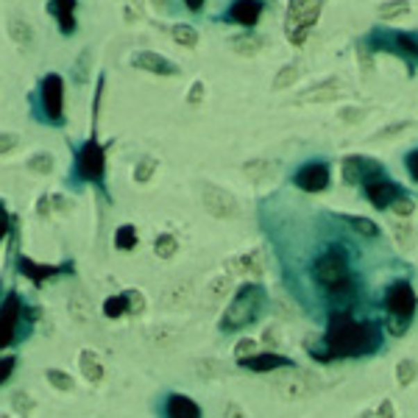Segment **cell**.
Masks as SVG:
<instances>
[{
    "instance_id": "cell-39",
    "label": "cell",
    "mask_w": 418,
    "mask_h": 418,
    "mask_svg": "<svg viewBox=\"0 0 418 418\" xmlns=\"http://www.w3.org/2000/svg\"><path fill=\"white\" fill-rule=\"evenodd\" d=\"M296 78H299V65H296V62H293V65H285V67L276 73V78H274V90H287Z\"/></svg>"
},
{
    "instance_id": "cell-35",
    "label": "cell",
    "mask_w": 418,
    "mask_h": 418,
    "mask_svg": "<svg viewBox=\"0 0 418 418\" xmlns=\"http://www.w3.org/2000/svg\"><path fill=\"white\" fill-rule=\"evenodd\" d=\"M376 12H379V20H396L410 12V0H385Z\"/></svg>"
},
{
    "instance_id": "cell-13",
    "label": "cell",
    "mask_w": 418,
    "mask_h": 418,
    "mask_svg": "<svg viewBox=\"0 0 418 418\" xmlns=\"http://www.w3.org/2000/svg\"><path fill=\"white\" fill-rule=\"evenodd\" d=\"M321 6L324 0H290L287 31H310L321 17Z\"/></svg>"
},
{
    "instance_id": "cell-62",
    "label": "cell",
    "mask_w": 418,
    "mask_h": 418,
    "mask_svg": "<svg viewBox=\"0 0 418 418\" xmlns=\"http://www.w3.org/2000/svg\"><path fill=\"white\" fill-rule=\"evenodd\" d=\"M360 418H376V415H374V412H371V410H368V412H362V415H360Z\"/></svg>"
},
{
    "instance_id": "cell-9",
    "label": "cell",
    "mask_w": 418,
    "mask_h": 418,
    "mask_svg": "<svg viewBox=\"0 0 418 418\" xmlns=\"http://www.w3.org/2000/svg\"><path fill=\"white\" fill-rule=\"evenodd\" d=\"M329 178H332V170L326 159H310L293 173V184L304 192H324L329 187Z\"/></svg>"
},
{
    "instance_id": "cell-44",
    "label": "cell",
    "mask_w": 418,
    "mask_h": 418,
    "mask_svg": "<svg viewBox=\"0 0 418 418\" xmlns=\"http://www.w3.org/2000/svg\"><path fill=\"white\" fill-rule=\"evenodd\" d=\"M123 299H126V307H128V312L140 315V312L145 310V296H142L140 290H126V293H123Z\"/></svg>"
},
{
    "instance_id": "cell-43",
    "label": "cell",
    "mask_w": 418,
    "mask_h": 418,
    "mask_svg": "<svg viewBox=\"0 0 418 418\" xmlns=\"http://www.w3.org/2000/svg\"><path fill=\"white\" fill-rule=\"evenodd\" d=\"M48 382H51L56 390H73V376L65 374V371H59V368H51V371H48Z\"/></svg>"
},
{
    "instance_id": "cell-20",
    "label": "cell",
    "mask_w": 418,
    "mask_h": 418,
    "mask_svg": "<svg viewBox=\"0 0 418 418\" xmlns=\"http://www.w3.org/2000/svg\"><path fill=\"white\" fill-rule=\"evenodd\" d=\"M240 365L254 374H268V371H279V368H293L296 362L282 354H251L246 360H240Z\"/></svg>"
},
{
    "instance_id": "cell-40",
    "label": "cell",
    "mask_w": 418,
    "mask_h": 418,
    "mask_svg": "<svg viewBox=\"0 0 418 418\" xmlns=\"http://www.w3.org/2000/svg\"><path fill=\"white\" fill-rule=\"evenodd\" d=\"M90 65H92V53H90V51H81L78 62L73 65V81H76V84H84V81H87V76H90Z\"/></svg>"
},
{
    "instance_id": "cell-25",
    "label": "cell",
    "mask_w": 418,
    "mask_h": 418,
    "mask_svg": "<svg viewBox=\"0 0 418 418\" xmlns=\"http://www.w3.org/2000/svg\"><path fill=\"white\" fill-rule=\"evenodd\" d=\"M9 37H12V42H15V45L28 48V45L34 42V26H31L26 17L12 15V17H9Z\"/></svg>"
},
{
    "instance_id": "cell-3",
    "label": "cell",
    "mask_w": 418,
    "mask_h": 418,
    "mask_svg": "<svg viewBox=\"0 0 418 418\" xmlns=\"http://www.w3.org/2000/svg\"><path fill=\"white\" fill-rule=\"evenodd\" d=\"M262 307H265V290L260 285H243L221 318V332H237V329L254 324L260 318Z\"/></svg>"
},
{
    "instance_id": "cell-30",
    "label": "cell",
    "mask_w": 418,
    "mask_h": 418,
    "mask_svg": "<svg viewBox=\"0 0 418 418\" xmlns=\"http://www.w3.org/2000/svg\"><path fill=\"white\" fill-rule=\"evenodd\" d=\"M53 165H56V159H53V153H48V151L31 153V156H28V162H26V167H28L31 173H37V176H48V173H53Z\"/></svg>"
},
{
    "instance_id": "cell-19",
    "label": "cell",
    "mask_w": 418,
    "mask_h": 418,
    "mask_svg": "<svg viewBox=\"0 0 418 418\" xmlns=\"http://www.w3.org/2000/svg\"><path fill=\"white\" fill-rule=\"evenodd\" d=\"M76 6H78V0H51L48 3V9H51V15L56 17V23H59V31L65 34V37H73L76 34Z\"/></svg>"
},
{
    "instance_id": "cell-11",
    "label": "cell",
    "mask_w": 418,
    "mask_h": 418,
    "mask_svg": "<svg viewBox=\"0 0 418 418\" xmlns=\"http://www.w3.org/2000/svg\"><path fill=\"white\" fill-rule=\"evenodd\" d=\"M379 176H385V167H382V162H376L371 156H346L343 159V181L346 184H365Z\"/></svg>"
},
{
    "instance_id": "cell-34",
    "label": "cell",
    "mask_w": 418,
    "mask_h": 418,
    "mask_svg": "<svg viewBox=\"0 0 418 418\" xmlns=\"http://www.w3.org/2000/svg\"><path fill=\"white\" fill-rule=\"evenodd\" d=\"M176 337H178V329H176V326H153V329H148V340H151L153 346H159V349L173 346Z\"/></svg>"
},
{
    "instance_id": "cell-28",
    "label": "cell",
    "mask_w": 418,
    "mask_h": 418,
    "mask_svg": "<svg viewBox=\"0 0 418 418\" xmlns=\"http://www.w3.org/2000/svg\"><path fill=\"white\" fill-rule=\"evenodd\" d=\"M78 368H81V374H84L90 382H101V379H103V365H101V360L95 357V351H81V354H78Z\"/></svg>"
},
{
    "instance_id": "cell-42",
    "label": "cell",
    "mask_w": 418,
    "mask_h": 418,
    "mask_svg": "<svg viewBox=\"0 0 418 418\" xmlns=\"http://www.w3.org/2000/svg\"><path fill=\"white\" fill-rule=\"evenodd\" d=\"M412 209H415V203L410 201V195H399V198L390 203V212H393L396 218H410Z\"/></svg>"
},
{
    "instance_id": "cell-6",
    "label": "cell",
    "mask_w": 418,
    "mask_h": 418,
    "mask_svg": "<svg viewBox=\"0 0 418 418\" xmlns=\"http://www.w3.org/2000/svg\"><path fill=\"white\" fill-rule=\"evenodd\" d=\"M76 176L81 181L98 184L103 187V176H106V151L98 142V137L92 134L78 151H76Z\"/></svg>"
},
{
    "instance_id": "cell-8",
    "label": "cell",
    "mask_w": 418,
    "mask_h": 418,
    "mask_svg": "<svg viewBox=\"0 0 418 418\" xmlns=\"http://www.w3.org/2000/svg\"><path fill=\"white\" fill-rule=\"evenodd\" d=\"M201 203H203V209H206L209 215L221 218V221H232V218L240 215L237 198L229 190H224V187H218L212 181H203L201 184Z\"/></svg>"
},
{
    "instance_id": "cell-4",
    "label": "cell",
    "mask_w": 418,
    "mask_h": 418,
    "mask_svg": "<svg viewBox=\"0 0 418 418\" xmlns=\"http://www.w3.org/2000/svg\"><path fill=\"white\" fill-rule=\"evenodd\" d=\"M362 48H371L374 53L387 51L393 56H401L407 62V70L415 73L418 67V31H396V28H374L365 40Z\"/></svg>"
},
{
    "instance_id": "cell-50",
    "label": "cell",
    "mask_w": 418,
    "mask_h": 418,
    "mask_svg": "<svg viewBox=\"0 0 418 418\" xmlns=\"http://www.w3.org/2000/svg\"><path fill=\"white\" fill-rule=\"evenodd\" d=\"M396 243L401 246V249H410L412 246V229L410 226H396Z\"/></svg>"
},
{
    "instance_id": "cell-24",
    "label": "cell",
    "mask_w": 418,
    "mask_h": 418,
    "mask_svg": "<svg viewBox=\"0 0 418 418\" xmlns=\"http://www.w3.org/2000/svg\"><path fill=\"white\" fill-rule=\"evenodd\" d=\"M17 265H20L23 276H28V279H31V282H37V285H42V282L53 279L56 274H62V268H53V265H40V262H34V260H28V257H20V260H17Z\"/></svg>"
},
{
    "instance_id": "cell-2",
    "label": "cell",
    "mask_w": 418,
    "mask_h": 418,
    "mask_svg": "<svg viewBox=\"0 0 418 418\" xmlns=\"http://www.w3.org/2000/svg\"><path fill=\"white\" fill-rule=\"evenodd\" d=\"M312 276L315 282L337 301H346L357 293V282L351 276V265H349V249L335 243V246H326L315 262H312Z\"/></svg>"
},
{
    "instance_id": "cell-54",
    "label": "cell",
    "mask_w": 418,
    "mask_h": 418,
    "mask_svg": "<svg viewBox=\"0 0 418 418\" xmlns=\"http://www.w3.org/2000/svg\"><path fill=\"white\" fill-rule=\"evenodd\" d=\"M254 349H257V340H243V343L235 349V354H237V360H246V357L254 354Z\"/></svg>"
},
{
    "instance_id": "cell-52",
    "label": "cell",
    "mask_w": 418,
    "mask_h": 418,
    "mask_svg": "<svg viewBox=\"0 0 418 418\" xmlns=\"http://www.w3.org/2000/svg\"><path fill=\"white\" fill-rule=\"evenodd\" d=\"M362 117V109H357V106H343L340 109V120L343 123H357Z\"/></svg>"
},
{
    "instance_id": "cell-46",
    "label": "cell",
    "mask_w": 418,
    "mask_h": 418,
    "mask_svg": "<svg viewBox=\"0 0 418 418\" xmlns=\"http://www.w3.org/2000/svg\"><path fill=\"white\" fill-rule=\"evenodd\" d=\"M20 142H23L20 134H15V131H0V156H3V153H12Z\"/></svg>"
},
{
    "instance_id": "cell-16",
    "label": "cell",
    "mask_w": 418,
    "mask_h": 418,
    "mask_svg": "<svg viewBox=\"0 0 418 418\" xmlns=\"http://www.w3.org/2000/svg\"><path fill=\"white\" fill-rule=\"evenodd\" d=\"M362 192H365V198H368L376 209H387L399 195H404L401 187H399L396 181H390L387 176H379V178L365 181V184H362Z\"/></svg>"
},
{
    "instance_id": "cell-7",
    "label": "cell",
    "mask_w": 418,
    "mask_h": 418,
    "mask_svg": "<svg viewBox=\"0 0 418 418\" xmlns=\"http://www.w3.org/2000/svg\"><path fill=\"white\" fill-rule=\"evenodd\" d=\"M40 106L45 120L51 126H62L65 123V81L59 73H48L40 81Z\"/></svg>"
},
{
    "instance_id": "cell-32",
    "label": "cell",
    "mask_w": 418,
    "mask_h": 418,
    "mask_svg": "<svg viewBox=\"0 0 418 418\" xmlns=\"http://www.w3.org/2000/svg\"><path fill=\"white\" fill-rule=\"evenodd\" d=\"M137 243H140V237H137V229H134L131 224H123V226L115 232V249H117V251H134Z\"/></svg>"
},
{
    "instance_id": "cell-45",
    "label": "cell",
    "mask_w": 418,
    "mask_h": 418,
    "mask_svg": "<svg viewBox=\"0 0 418 418\" xmlns=\"http://www.w3.org/2000/svg\"><path fill=\"white\" fill-rule=\"evenodd\" d=\"M224 374V365L218 360H201L198 362V376L203 379H212V376H221Z\"/></svg>"
},
{
    "instance_id": "cell-37",
    "label": "cell",
    "mask_w": 418,
    "mask_h": 418,
    "mask_svg": "<svg viewBox=\"0 0 418 418\" xmlns=\"http://www.w3.org/2000/svg\"><path fill=\"white\" fill-rule=\"evenodd\" d=\"M415 376H418V362L415 360H401L396 365V382H399V387H410L415 382Z\"/></svg>"
},
{
    "instance_id": "cell-22",
    "label": "cell",
    "mask_w": 418,
    "mask_h": 418,
    "mask_svg": "<svg viewBox=\"0 0 418 418\" xmlns=\"http://www.w3.org/2000/svg\"><path fill=\"white\" fill-rule=\"evenodd\" d=\"M165 415L167 418H203L201 407L190 396H181V393H170L165 399Z\"/></svg>"
},
{
    "instance_id": "cell-29",
    "label": "cell",
    "mask_w": 418,
    "mask_h": 418,
    "mask_svg": "<svg viewBox=\"0 0 418 418\" xmlns=\"http://www.w3.org/2000/svg\"><path fill=\"white\" fill-rule=\"evenodd\" d=\"M262 45H265V37L251 34V31H246V34H240V37L232 40V48H235L237 53H243V56H254Z\"/></svg>"
},
{
    "instance_id": "cell-31",
    "label": "cell",
    "mask_w": 418,
    "mask_h": 418,
    "mask_svg": "<svg viewBox=\"0 0 418 418\" xmlns=\"http://www.w3.org/2000/svg\"><path fill=\"white\" fill-rule=\"evenodd\" d=\"M170 37H173V42L181 45V48H195V45H198V31H195L192 26H187V23H176V26L170 28Z\"/></svg>"
},
{
    "instance_id": "cell-51",
    "label": "cell",
    "mask_w": 418,
    "mask_h": 418,
    "mask_svg": "<svg viewBox=\"0 0 418 418\" xmlns=\"http://www.w3.org/2000/svg\"><path fill=\"white\" fill-rule=\"evenodd\" d=\"M12 404H15V410H17V412H28V410L34 407V401H31V396H28V393H15Z\"/></svg>"
},
{
    "instance_id": "cell-15",
    "label": "cell",
    "mask_w": 418,
    "mask_h": 418,
    "mask_svg": "<svg viewBox=\"0 0 418 418\" xmlns=\"http://www.w3.org/2000/svg\"><path fill=\"white\" fill-rule=\"evenodd\" d=\"M226 274L229 276H251V279H260L265 274V254L260 249H251L246 254H237L232 260H226Z\"/></svg>"
},
{
    "instance_id": "cell-12",
    "label": "cell",
    "mask_w": 418,
    "mask_h": 418,
    "mask_svg": "<svg viewBox=\"0 0 418 418\" xmlns=\"http://www.w3.org/2000/svg\"><path fill=\"white\" fill-rule=\"evenodd\" d=\"M20 318H23V301L17 293H9V299L0 307V349L12 346V340L17 337Z\"/></svg>"
},
{
    "instance_id": "cell-5",
    "label": "cell",
    "mask_w": 418,
    "mask_h": 418,
    "mask_svg": "<svg viewBox=\"0 0 418 418\" xmlns=\"http://www.w3.org/2000/svg\"><path fill=\"white\" fill-rule=\"evenodd\" d=\"M415 307H418V299H415V290L410 287V282H393L385 290V310H387V318H390L387 329L393 335H404L410 329Z\"/></svg>"
},
{
    "instance_id": "cell-36",
    "label": "cell",
    "mask_w": 418,
    "mask_h": 418,
    "mask_svg": "<svg viewBox=\"0 0 418 418\" xmlns=\"http://www.w3.org/2000/svg\"><path fill=\"white\" fill-rule=\"evenodd\" d=\"M156 167H159V162H156V156H142L137 165H134V181L137 184H148L151 178H153V173H156Z\"/></svg>"
},
{
    "instance_id": "cell-63",
    "label": "cell",
    "mask_w": 418,
    "mask_h": 418,
    "mask_svg": "<svg viewBox=\"0 0 418 418\" xmlns=\"http://www.w3.org/2000/svg\"><path fill=\"white\" fill-rule=\"evenodd\" d=\"M0 418H6V415H0Z\"/></svg>"
},
{
    "instance_id": "cell-38",
    "label": "cell",
    "mask_w": 418,
    "mask_h": 418,
    "mask_svg": "<svg viewBox=\"0 0 418 418\" xmlns=\"http://www.w3.org/2000/svg\"><path fill=\"white\" fill-rule=\"evenodd\" d=\"M343 221L357 232V235H362V237H376L379 235V229H376V224L374 221H368V218H354V215H343Z\"/></svg>"
},
{
    "instance_id": "cell-48",
    "label": "cell",
    "mask_w": 418,
    "mask_h": 418,
    "mask_svg": "<svg viewBox=\"0 0 418 418\" xmlns=\"http://www.w3.org/2000/svg\"><path fill=\"white\" fill-rule=\"evenodd\" d=\"M51 206H56V212H62V215H67L70 209H73V198H67V195H62V192H56V195H51Z\"/></svg>"
},
{
    "instance_id": "cell-1",
    "label": "cell",
    "mask_w": 418,
    "mask_h": 418,
    "mask_svg": "<svg viewBox=\"0 0 418 418\" xmlns=\"http://www.w3.org/2000/svg\"><path fill=\"white\" fill-rule=\"evenodd\" d=\"M382 346V326L376 321H354L349 312H335L321 343L307 340V351L326 362L332 357H365Z\"/></svg>"
},
{
    "instance_id": "cell-60",
    "label": "cell",
    "mask_w": 418,
    "mask_h": 418,
    "mask_svg": "<svg viewBox=\"0 0 418 418\" xmlns=\"http://www.w3.org/2000/svg\"><path fill=\"white\" fill-rule=\"evenodd\" d=\"M203 3H206V0H184V6H187V12H192V15H198V12L203 9Z\"/></svg>"
},
{
    "instance_id": "cell-55",
    "label": "cell",
    "mask_w": 418,
    "mask_h": 418,
    "mask_svg": "<svg viewBox=\"0 0 418 418\" xmlns=\"http://www.w3.org/2000/svg\"><path fill=\"white\" fill-rule=\"evenodd\" d=\"M9 226H12V221H9V212L3 209V203H0V240H3V237L9 235Z\"/></svg>"
},
{
    "instance_id": "cell-26",
    "label": "cell",
    "mask_w": 418,
    "mask_h": 418,
    "mask_svg": "<svg viewBox=\"0 0 418 418\" xmlns=\"http://www.w3.org/2000/svg\"><path fill=\"white\" fill-rule=\"evenodd\" d=\"M243 173H246L249 181L262 184V181H268L274 176V162H268V159H251V162L243 165Z\"/></svg>"
},
{
    "instance_id": "cell-23",
    "label": "cell",
    "mask_w": 418,
    "mask_h": 418,
    "mask_svg": "<svg viewBox=\"0 0 418 418\" xmlns=\"http://www.w3.org/2000/svg\"><path fill=\"white\" fill-rule=\"evenodd\" d=\"M340 87H343L340 78H326V81H321V84L304 90V92L296 98V103H326V101H335V95L340 92Z\"/></svg>"
},
{
    "instance_id": "cell-56",
    "label": "cell",
    "mask_w": 418,
    "mask_h": 418,
    "mask_svg": "<svg viewBox=\"0 0 418 418\" xmlns=\"http://www.w3.org/2000/svg\"><path fill=\"white\" fill-rule=\"evenodd\" d=\"M376 418H393V401L390 399H385L379 407H376V412H374Z\"/></svg>"
},
{
    "instance_id": "cell-14",
    "label": "cell",
    "mask_w": 418,
    "mask_h": 418,
    "mask_svg": "<svg viewBox=\"0 0 418 418\" xmlns=\"http://www.w3.org/2000/svg\"><path fill=\"white\" fill-rule=\"evenodd\" d=\"M131 67H137V70H142V73H151V76H162V78H173V76L181 73V67H178L176 62H170V59H165L162 53H153V51H140V53H134Z\"/></svg>"
},
{
    "instance_id": "cell-10",
    "label": "cell",
    "mask_w": 418,
    "mask_h": 418,
    "mask_svg": "<svg viewBox=\"0 0 418 418\" xmlns=\"http://www.w3.org/2000/svg\"><path fill=\"white\" fill-rule=\"evenodd\" d=\"M312 387H315V376L310 371H299V368H287L282 376L274 379V390L285 401H296V399L312 393Z\"/></svg>"
},
{
    "instance_id": "cell-33",
    "label": "cell",
    "mask_w": 418,
    "mask_h": 418,
    "mask_svg": "<svg viewBox=\"0 0 418 418\" xmlns=\"http://www.w3.org/2000/svg\"><path fill=\"white\" fill-rule=\"evenodd\" d=\"M153 254L159 260H170L173 254H178V240L170 235V232H162L156 240H153Z\"/></svg>"
},
{
    "instance_id": "cell-27",
    "label": "cell",
    "mask_w": 418,
    "mask_h": 418,
    "mask_svg": "<svg viewBox=\"0 0 418 418\" xmlns=\"http://www.w3.org/2000/svg\"><path fill=\"white\" fill-rule=\"evenodd\" d=\"M67 310H70V315H73L76 324H90V321H92V304H90V299H87L81 290L70 299Z\"/></svg>"
},
{
    "instance_id": "cell-18",
    "label": "cell",
    "mask_w": 418,
    "mask_h": 418,
    "mask_svg": "<svg viewBox=\"0 0 418 418\" xmlns=\"http://www.w3.org/2000/svg\"><path fill=\"white\" fill-rule=\"evenodd\" d=\"M192 290H195V285H192V279H176V282H170L165 290H162V307L165 310H184L195 296H192Z\"/></svg>"
},
{
    "instance_id": "cell-58",
    "label": "cell",
    "mask_w": 418,
    "mask_h": 418,
    "mask_svg": "<svg viewBox=\"0 0 418 418\" xmlns=\"http://www.w3.org/2000/svg\"><path fill=\"white\" fill-rule=\"evenodd\" d=\"M37 212H40V215H51V198H48V195H40V201H37Z\"/></svg>"
},
{
    "instance_id": "cell-57",
    "label": "cell",
    "mask_w": 418,
    "mask_h": 418,
    "mask_svg": "<svg viewBox=\"0 0 418 418\" xmlns=\"http://www.w3.org/2000/svg\"><path fill=\"white\" fill-rule=\"evenodd\" d=\"M226 418H249V415H246V410H243L240 404L229 401V404H226Z\"/></svg>"
},
{
    "instance_id": "cell-21",
    "label": "cell",
    "mask_w": 418,
    "mask_h": 418,
    "mask_svg": "<svg viewBox=\"0 0 418 418\" xmlns=\"http://www.w3.org/2000/svg\"><path fill=\"white\" fill-rule=\"evenodd\" d=\"M232 290V276L229 274H221V276H212L209 279V285L203 287V296H201V304L203 310H215Z\"/></svg>"
},
{
    "instance_id": "cell-53",
    "label": "cell",
    "mask_w": 418,
    "mask_h": 418,
    "mask_svg": "<svg viewBox=\"0 0 418 418\" xmlns=\"http://www.w3.org/2000/svg\"><path fill=\"white\" fill-rule=\"evenodd\" d=\"M12 371H15V357H3V360H0V385L12 376Z\"/></svg>"
},
{
    "instance_id": "cell-49",
    "label": "cell",
    "mask_w": 418,
    "mask_h": 418,
    "mask_svg": "<svg viewBox=\"0 0 418 418\" xmlns=\"http://www.w3.org/2000/svg\"><path fill=\"white\" fill-rule=\"evenodd\" d=\"M404 167H407V173H410V178L418 184V148H412L407 156H404Z\"/></svg>"
},
{
    "instance_id": "cell-61",
    "label": "cell",
    "mask_w": 418,
    "mask_h": 418,
    "mask_svg": "<svg viewBox=\"0 0 418 418\" xmlns=\"http://www.w3.org/2000/svg\"><path fill=\"white\" fill-rule=\"evenodd\" d=\"M151 6H153V9H159V12H165V6H167V0H151Z\"/></svg>"
},
{
    "instance_id": "cell-41",
    "label": "cell",
    "mask_w": 418,
    "mask_h": 418,
    "mask_svg": "<svg viewBox=\"0 0 418 418\" xmlns=\"http://www.w3.org/2000/svg\"><path fill=\"white\" fill-rule=\"evenodd\" d=\"M126 312H128V307H126V299H123V296H112V299L103 301V315H106V318H120V315H126Z\"/></svg>"
},
{
    "instance_id": "cell-17",
    "label": "cell",
    "mask_w": 418,
    "mask_h": 418,
    "mask_svg": "<svg viewBox=\"0 0 418 418\" xmlns=\"http://www.w3.org/2000/svg\"><path fill=\"white\" fill-rule=\"evenodd\" d=\"M265 12V3L262 0H232L229 3V12H226V23H235V26H243V28H254L260 23Z\"/></svg>"
},
{
    "instance_id": "cell-47",
    "label": "cell",
    "mask_w": 418,
    "mask_h": 418,
    "mask_svg": "<svg viewBox=\"0 0 418 418\" xmlns=\"http://www.w3.org/2000/svg\"><path fill=\"white\" fill-rule=\"evenodd\" d=\"M203 95H206L203 81H192V87H190V92H187V103H190V106H198V103L203 101Z\"/></svg>"
},
{
    "instance_id": "cell-59",
    "label": "cell",
    "mask_w": 418,
    "mask_h": 418,
    "mask_svg": "<svg viewBox=\"0 0 418 418\" xmlns=\"http://www.w3.org/2000/svg\"><path fill=\"white\" fill-rule=\"evenodd\" d=\"M407 126H410V123H396V126H387V128H382L376 137H379V140H382V137H390V134H396V131H404Z\"/></svg>"
}]
</instances>
